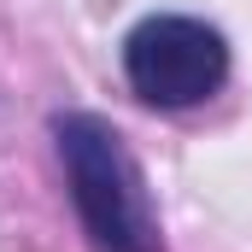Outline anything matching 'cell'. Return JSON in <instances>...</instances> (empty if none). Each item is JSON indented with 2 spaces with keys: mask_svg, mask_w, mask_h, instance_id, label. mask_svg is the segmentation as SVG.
Masks as SVG:
<instances>
[{
  "mask_svg": "<svg viewBox=\"0 0 252 252\" xmlns=\"http://www.w3.org/2000/svg\"><path fill=\"white\" fill-rule=\"evenodd\" d=\"M53 141L94 252H164L147 176L129 158L124 135L94 112H64L53 118Z\"/></svg>",
  "mask_w": 252,
  "mask_h": 252,
  "instance_id": "obj_1",
  "label": "cell"
},
{
  "mask_svg": "<svg viewBox=\"0 0 252 252\" xmlns=\"http://www.w3.org/2000/svg\"><path fill=\"white\" fill-rule=\"evenodd\" d=\"M124 76L129 88L158 106V112H188L199 100H211L229 82V41L223 30H211L205 18L182 12H158L141 18L124 41Z\"/></svg>",
  "mask_w": 252,
  "mask_h": 252,
  "instance_id": "obj_2",
  "label": "cell"
}]
</instances>
